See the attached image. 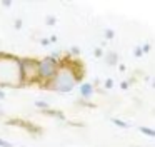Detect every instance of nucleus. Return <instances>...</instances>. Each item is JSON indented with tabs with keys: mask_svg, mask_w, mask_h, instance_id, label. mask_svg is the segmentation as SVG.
Instances as JSON below:
<instances>
[{
	"mask_svg": "<svg viewBox=\"0 0 155 147\" xmlns=\"http://www.w3.org/2000/svg\"><path fill=\"white\" fill-rule=\"evenodd\" d=\"M128 85H130V82H128V80H124V82L120 84V89L125 90V89H128Z\"/></svg>",
	"mask_w": 155,
	"mask_h": 147,
	"instance_id": "nucleus-18",
	"label": "nucleus"
},
{
	"mask_svg": "<svg viewBox=\"0 0 155 147\" xmlns=\"http://www.w3.org/2000/svg\"><path fill=\"white\" fill-rule=\"evenodd\" d=\"M142 49H143V53L150 52V45H148V43H143V45H142Z\"/></svg>",
	"mask_w": 155,
	"mask_h": 147,
	"instance_id": "nucleus-22",
	"label": "nucleus"
},
{
	"mask_svg": "<svg viewBox=\"0 0 155 147\" xmlns=\"http://www.w3.org/2000/svg\"><path fill=\"white\" fill-rule=\"evenodd\" d=\"M134 55L135 57H142V55H143V49H142V47H135V49H134Z\"/></svg>",
	"mask_w": 155,
	"mask_h": 147,
	"instance_id": "nucleus-12",
	"label": "nucleus"
},
{
	"mask_svg": "<svg viewBox=\"0 0 155 147\" xmlns=\"http://www.w3.org/2000/svg\"><path fill=\"white\" fill-rule=\"evenodd\" d=\"M40 43H42V45H48V43H50V39H47V37H45V39H40Z\"/></svg>",
	"mask_w": 155,
	"mask_h": 147,
	"instance_id": "nucleus-20",
	"label": "nucleus"
},
{
	"mask_svg": "<svg viewBox=\"0 0 155 147\" xmlns=\"http://www.w3.org/2000/svg\"><path fill=\"white\" fill-rule=\"evenodd\" d=\"M94 92H95V89H94V85H92L90 82H84V84H80V95H82V99H84V100L92 99Z\"/></svg>",
	"mask_w": 155,
	"mask_h": 147,
	"instance_id": "nucleus-5",
	"label": "nucleus"
},
{
	"mask_svg": "<svg viewBox=\"0 0 155 147\" xmlns=\"http://www.w3.org/2000/svg\"><path fill=\"white\" fill-rule=\"evenodd\" d=\"M104 85H105V89H112V87H114V80H112V79H107Z\"/></svg>",
	"mask_w": 155,
	"mask_h": 147,
	"instance_id": "nucleus-15",
	"label": "nucleus"
},
{
	"mask_svg": "<svg viewBox=\"0 0 155 147\" xmlns=\"http://www.w3.org/2000/svg\"><path fill=\"white\" fill-rule=\"evenodd\" d=\"M48 39H50V42H57V35H50Z\"/></svg>",
	"mask_w": 155,
	"mask_h": 147,
	"instance_id": "nucleus-23",
	"label": "nucleus"
},
{
	"mask_svg": "<svg viewBox=\"0 0 155 147\" xmlns=\"http://www.w3.org/2000/svg\"><path fill=\"white\" fill-rule=\"evenodd\" d=\"M50 57H52V59H55V60H58V62H60V52H52V53H50Z\"/></svg>",
	"mask_w": 155,
	"mask_h": 147,
	"instance_id": "nucleus-17",
	"label": "nucleus"
},
{
	"mask_svg": "<svg viewBox=\"0 0 155 147\" xmlns=\"http://www.w3.org/2000/svg\"><path fill=\"white\" fill-rule=\"evenodd\" d=\"M70 53H72V55H75V57H78V55H80V49H78V47H72Z\"/></svg>",
	"mask_w": 155,
	"mask_h": 147,
	"instance_id": "nucleus-14",
	"label": "nucleus"
},
{
	"mask_svg": "<svg viewBox=\"0 0 155 147\" xmlns=\"http://www.w3.org/2000/svg\"><path fill=\"white\" fill-rule=\"evenodd\" d=\"M35 107H37V109H42V112H44V110L48 109V104L45 102V100H37V102H35Z\"/></svg>",
	"mask_w": 155,
	"mask_h": 147,
	"instance_id": "nucleus-9",
	"label": "nucleus"
},
{
	"mask_svg": "<svg viewBox=\"0 0 155 147\" xmlns=\"http://www.w3.org/2000/svg\"><path fill=\"white\" fill-rule=\"evenodd\" d=\"M94 53H95V57H102V55H104V50H102L100 47H97V49L94 50Z\"/></svg>",
	"mask_w": 155,
	"mask_h": 147,
	"instance_id": "nucleus-16",
	"label": "nucleus"
},
{
	"mask_svg": "<svg viewBox=\"0 0 155 147\" xmlns=\"http://www.w3.org/2000/svg\"><path fill=\"white\" fill-rule=\"evenodd\" d=\"M140 132L143 134V135H147V137H155V129H152V127L142 125V127H140Z\"/></svg>",
	"mask_w": 155,
	"mask_h": 147,
	"instance_id": "nucleus-8",
	"label": "nucleus"
},
{
	"mask_svg": "<svg viewBox=\"0 0 155 147\" xmlns=\"http://www.w3.org/2000/svg\"><path fill=\"white\" fill-rule=\"evenodd\" d=\"M45 23H47V25H55V23H57V19H55V17L54 15H48L47 17V19H45Z\"/></svg>",
	"mask_w": 155,
	"mask_h": 147,
	"instance_id": "nucleus-11",
	"label": "nucleus"
},
{
	"mask_svg": "<svg viewBox=\"0 0 155 147\" xmlns=\"http://www.w3.org/2000/svg\"><path fill=\"white\" fill-rule=\"evenodd\" d=\"M24 85V77L20 70V59L12 55H0V89L2 87Z\"/></svg>",
	"mask_w": 155,
	"mask_h": 147,
	"instance_id": "nucleus-1",
	"label": "nucleus"
},
{
	"mask_svg": "<svg viewBox=\"0 0 155 147\" xmlns=\"http://www.w3.org/2000/svg\"><path fill=\"white\" fill-rule=\"evenodd\" d=\"M62 62L52 59L50 55L44 57V59H38V84H42V87L50 84L55 79V75L60 70Z\"/></svg>",
	"mask_w": 155,
	"mask_h": 147,
	"instance_id": "nucleus-3",
	"label": "nucleus"
},
{
	"mask_svg": "<svg viewBox=\"0 0 155 147\" xmlns=\"http://www.w3.org/2000/svg\"><path fill=\"white\" fill-rule=\"evenodd\" d=\"M4 97H5V92H4V89H0V100L4 99Z\"/></svg>",
	"mask_w": 155,
	"mask_h": 147,
	"instance_id": "nucleus-24",
	"label": "nucleus"
},
{
	"mask_svg": "<svg viewBox=\"0 0 155 147\" xmlns=\"http://www.w3.org/2000/svg\"><path fill=\"white\" fill-rule=\"evenodd\" d=\"M118 69H120V72H125V65H122V63H118Z\"/></svg>",
	"mask_w": 155,
	"mask_h": 147,
	"instance_id": "nucleus-25",
	"label": "nucleus"
},
{
	"mask_svg": "<svg viewBox=\"0 0 155 147\" xmlns=\"http://www.w3.org/2000/svg\"><path fill=\"white\" fill-rule=\"evenodd\" d=\"M112 124H115V125L120 127V129H128V127H130V124L122 120V119H118V117H112Z\"/></svg>",
	"mask_w": 155,
	"mask_h": 147,
	"instance_id": "nucleus-7",
	"label": "nucleus"
},
{
	"mask_svg": "<svg viewBox=\"0 0 155 147\" xmlns=\"http://www.w3.org/2000/svg\"><path fill=\"white\" fill-rule=\"evenodd\" d=\"M14 27H15V29H22V20L20 19H18V20H15V22H14Z\"/></svg>",
	"mask_w": 155,
	"mask_h": 147,
	"instance_id": "nucleus-19",
	"label": "nucleus"
},
{
	"mask_svg": "<svg viewBox=\"0 0 155 147\" xmlns=\"http://www.w3.org/2000/svg\"><path fill=\"white\" fill-rule=\"evenodd\" d=\"M0 147H14V145H12L8 140H5V139H2V137H0Z\"/></svg>",
	"mask_w": 155,
	"mask_h": 147,
	"instance_id": "nucleus-13",
	"label": "nucleus"
},
{
	"mask_svg": "<svg viewBox=\"0 0 155 147\" xmlns=\"http://www.w3.org/2000/svg\"><path fill=\"white\" fill-rule=\"evenodd\" d=\"M152 87H153V89H155V79H153V82H152Z\"/></svg>",
	"mask_w": 155,
	"mask_h": 147,
	"instance_id": "nucleus-26",
	"label": "nucleus"
},
{
	"mask_svg": "<svg viewBox=\"0 0 155 147\" xmlns=\"http://www.w3.org/2000/svg\"><path fill=\"white\" fill-rule=\"evenodd\" d=\"M20 70L24 77V85L38 84V60L37 59H20Z\"/></svg>",
	"mask_w": 155,
	"mask_h": 147,
	"instance_id": "nucleus-4",
	"label": "nucleus"
},
{
	"mask_svg": "<svg viewBox=\"0 0 155 147\" xmlns=\"http://www.w3.org/2000/svg\"><path fill=\"white\" fill-rule=\"evenodd\" d=\"M104 35H105V40H112V39L115 37V32H114L112 29H105Z\"/></svg>",
	"mask_w": 155,
	"mask_h": 147,
	"instance_id": "nucleus-10",
	"label": "nucleus"
},
{
	"mask_svg": "<svg viewBox=\"0 0 155 147\" xmlns=\"http://www.w3.org/2000/svg\"><path fill=\"white\" fill-rule=\"evenodd\" d=\"M12 3H14L12 0H2V5H4V7H10Z\"/></svg>",
	"mask_w": 155,
	"mask_h": 147,
	"instance_id": "nucleus-21",
	"label": "nucleus"
},
{
	"mask_svg": "<svg viewBox=\"0 0 155 147\" xmlns=\"http://www.w3.org/2000/svg\"><path fill=\"white\" fill-rule=\"evenodd\" d=\"M78 80H80V77L75 74V70L72 69V67H68V65H65V63H62V65H60V70H58V74L55 75V79L52 80L50 84L44 85V87H45V89L54 90V92L68 94V92H72V90L75 89V85L78 84Z\"/></svg>",
	"mask_w": 155,
	"mask_h": 147,
	"instance_id": "nucleus-2",
	"label": "nucleus"
},
{
	"mask_svg": "<svg viewBox=\"0 0 155 147\" xmlns=\"http://www.w3.org/2000/svg\"><path fill=\"white\" fill-rule=\"evenodd\" d=\"M105 62H107V65H118V55L117 52H108L107 55H105Z\"/></svg>",
	"mask_w": 155,
	"mask_h": 147,
	"instance_id": "nucleus-6",
	"label": "nucleus"
}]
</instances>
